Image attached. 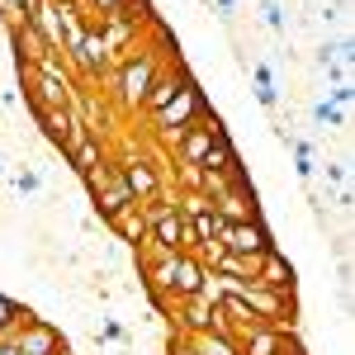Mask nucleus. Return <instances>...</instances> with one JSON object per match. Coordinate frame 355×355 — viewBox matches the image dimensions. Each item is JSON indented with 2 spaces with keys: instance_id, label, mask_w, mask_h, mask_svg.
<instances>
[{
  "instance_id": "f257e3e1",
  "label": "nucleus",
  "mask_w": 355,
  "mask_h": 355,
  "mask_svg": "<svg viewBox=\"0 0 355 355\" xmlns=\"http://www.w3.org/2000/svg\"><path fill=\"white\" fill-rule=\"evenodd\" d=\"M110 76H114L119 105H123V110H137L142 95H147V85L157 81V53H152V48H133L119 67H110Z\"/></svg>"
},
{
  "instance_id": "f03ea898",
  "label": "nucleus",
  "mask_w": 355,
  "mask_h": 355,
  "mask_svg": "<svg viewBox=\"0 0 355 355\" xmlns=\"http://www.w3.org/2000/svg\"><path fill=\"white\" fill-rule=\"evenodd\" d=\"M204 95H199V85H185V90H180V95H175V100H171V105H166L162 114H152V123H157V133H162V142H171V147H175V142H180V137L190 133L194 123H199V119H204Z\"/></svg>"
},
{
  "instance_id": "7ed1b4c3",
  "label": "nucleus",
  "mask_w": 355,
  "mask_h": 355,
  "mask_svg": "<svg viewBox=\"0 0 355 355\" xmlns=\"http://www.w3.org/2000/svg\"><path fill=\"white\" fill-rule=\"evenodd\" d=\"M218 246L232 251V256H246V261H261L275 242H270V227H266L261 218H246V223H223Z\"/></svg>"
},
{
  "instance_id": "20e7f679",
  "label": "nucleus",
  "mask_w": 355,
  "mask_h": 355,
  "mask_svg": "<svg viewBox=\"0 0 355 355\" xmlns=\"http://www.w3.org/2000/svg\"><path fill=\"white\" fill-rule=\"evenodd\" d=\"M209 204H214V214H218L223 223H246V218H261V214H256V190L246 185L242 175H237L232 185H223V190L214 194Z\"/></svg>"
},
{
  "instance_id": "39448f33",
  "label": "nucleus",
  "mask_w": 355,
  "mask_h": 355,
  "mask_svg": "<svg viewBox=\"0 0 355 355\" xmlns=\"http://www.w3.org/2000/svg\"><path fill=\"white\" fill-rule=\"evenodd\" d=\"M15 351H19V355H62V336H57L53 322L28 318L24 327L15 331Z\"/></svg>"
},
{
  "instance_id": "423d86ee",
  "label": "nucleus",
  "mask_w": 355,
  "mask_h": 355,
  "mask_svg": "<svg viewBox=\"0 0 355 355\" xmlns=\"http://www.w3.org/2000/svg\"><path fill=\"white\" fill-rule=\"evenodd\" d=\"M62 157H67V166H76L81 175L105 162V152H100V142H95V133H90V123H76V128L67 133V142H62Z\"/></svg>"
},
{
  "instance_id": "0eeeda50",
  "label": "nucleus",
  "mask_w": 355,
  "mask_h": 355,
  "mask_svg": "<svg viewBox=\"0 0 355 355\" xmlns=\"http://www.w3.org/2000/svg\"><path fill=\"white\" fill-rule=\"evenodd\" d=\"M185 85H190V76H185V67H171V71H162L157 81L147 85V95H142V105H137V110H147V114H162L166 105H171V100H175V95L185 90Z\"/></svg>"
},
{
  "instance_id": "6e6552de",
  "label": "nucleus",
  "mask_w": 355,
  "mask_h": 355,
  "mask_svg": "<svg viewBox=\"0 0 355 355\" xmlns=\"http://www.w3.org/2000/svg\"><path fill=\"white\" fill-rule=\"evenodd\" d=\"M204 175H218V180H237L242 175V162H237V147L227 142V133H218L209 142V152H204V162H199Z\"/></svg>"
},
{
  "instance_id": "1a4fd4ad",
  "label": "nucleus",
  "mask_w": 355,
  "mask_h": 355,
  "mask_svg": "<svg viewBox=\"0 0 355 355\" xmlns=\"http://www.w3.org/2000/svg\"><path fill=\"white\" fill-rule=\"evenodd\" d=\"M256 284H261V289H275V294H294V266L270 246V251L256 261Z\"/></svg>"
},
{
  "instance_id": "9d476101",
  "label": "nucleus",
  "mask_w": 355,
  "mask_h": 355,
  "mask_svg": "<svg viewBox=\"0 0 355 355\" xmlns=\"http://www.w3.org/2000/svg\"><path fill=\"white\" fill-rule=\"evenodd\" d=\"M28 85H33V110H62V105H71V81H53V76H38L33 67H24Z\"/></svg>"
},
{
  "instance_id": "9b49d317",
  "label": "nucleus",
  "mask_w": 355,
  "mask_h": 355,
  "mask_svg": "<svg viewBox=\"0 0 355 355\" xmlns=\"http://www.w3.org/2000/svg\"><path fill=\"white\" fill-rule=\"evenodd\" d=\"M204 279H209V270L194 261V256H175V270H171V299H194L199 289H204Z\"/></svg>"
},
{
  "instance_id": "f8f14e48",
  "label": "nucleus",
  "mask_w": 355,
  "mask_h": 355,
  "mask_svg": "<svg viewBox=\"0 0 355 355\" xmlns=\"http://www.w3.org/2000/svg\"><path fill=\"white\" fill-rule=\"evenodd\" d=\"M232 341H237V351H242V355H279V351H284V327L261 322V327L242 331V336H232Z\"/></svg>"
},
{
  "instance_id": "ddd939ff",
  "label": "nucleus",
  "mask_w": 355,
  "mask_h": 355,
  "mask_svg": "<svg viewBox=\"0 0 355 355\" xmlns=\"http://www.w3.org/2000/svg\"><path fill=\"white\" fill-rule=\"evenodd\" d=\"M119 180L128 185V194H133V199H152V194H162V175H157L152 166L142 162V157H133V162H123V171H119Z\"/></svg>"
},
{
  "instance_id": "4468645a",
  "label": "nucleus",
  "mask_w": 355,
  "mask_h": 355,
  "mask_svg": "<svg viewBox=\"0 0 355 355\" xmlns=\"http://www.w3.org/2000/svg\"><path fill=\"white\" fill-rule=\"evenodd\" d=\"M28 24L38 28V38H43L53 53L62 48V5H57V0H43V5L33 10V19H28Z\"/></svg>"
},
{
  "instance_id": "2eb2a0df",
  "label": "nucleus",
  "mask_w": 355,
  "mask_h": 355,
  "mask_svg": "<svg viewBox=\"0 0 355 355\" xmlns=\"http://www.w3.org/2000/svg\"><path fill=\"white\" fill-rule=\"evenodd\" d=\"M15 48H19V67H38L43 57L53 53V48L38 38V28H33V24H15Z\"/></svg>"
},
{
  "instance_id": "dca6fc26",
  "label": "nucleus",
  "mask_w": 355,
  "mask_h": 355,
  "mask_svg": "<svg viewBox=\"0 0 355 355\" xmlns=\"http://www.w3.org/2000/svg\"><path fill=\"white\" fill-rule=\"evenodd\" d=\"M33 114H38V123H43V133L53 137L57 147H62V142H67V133H71V128L81 123V119L71 114V105H62V110H33Z\"/></svg>"
},
{
  "instance_id": "f3484780",
  "label": "nucleus",
  "mask_w": 355,
  "mask_h": 355,
  "mask_svg": "<svg viewBox=\"0 0 355 355\" xmlns=\"http://www.w3.org/2000/svg\"><path fill=\"white\" fill-rule=\"evenodd\" d=\"M185 341H190L194 355H242V351H237V341L223 336V331H194V336H185Z\"/></svg>"
},
{
  "instance_id": "a211bd4d",
  "label": "nucleus",
  "mask_w": 355,
  "mask_h": 355,
  "mask_svg": "<svg viewBox=\"0 0 355 355\" xmlns=\"http://www.w3.org/2000/svg\"><path fill=\"white\" fill-rule=\"evenodd\" d=\"M209 275H218V279H256V261L232 256V251H218V261L209 266Z\"/></svg>"
},
{
  "instance_id": "6ab92c4d",
  "label": "nucleus",
  "mask_w": 355,
  "mask_h": 355,
  "mask_svg": "<svg viewBox=\"0 0 355 355\" xmlns=\"http://www.w3.org/2000/svg\"><path fill=\"white\" fill-rule=\"evenodd\" d=\"M110 223H114V232H119L123 242H147V223H142V214H137V204L119 209Z\"/></svg>"
},
{
  "instance_id": "aec40b11",
  "label": "nucleus",
  "mask_w": 355,
  "mask_h": 355,
  "mask_svg": "<svg viewBox=\"0 0 355 355\" xmlns=\"http://www.w3.org/2000/svg\"><path fill=\"white\" fill-rule=\"evenodd\" d=\"M95 199H100V218H114L119 209H128V204H133V194H128V185H123L119 175H114V180L95 194Z\"/></svg>"
},
{
  "instance_id": "412c9836",
  "label": "nucleus",
  "mask_w": 355,
  "mask_h": 355,
  "mask_svg": "<svg viewBox=\"0 0 355 355\" xmlns=\"http://www.w3.org/2000/svg\"><path fill=\"white\" fill-rule=\"evenodd\" d=\"M24 322H28V313H24L15 299H10V294H0V336H15Z\"/></svg>"
},
{
  "instance_id": "4be33fe9",
  "label": "nucleus",
  "mask_w": 355,
  "mask_h": 355,
  "mask_svg": "<svg viewBox=\"0 0 355 355\" xmlns=\"http://www.w3.org/2000/svg\"><path fill=\"white\" fill-rule=\"evenodd\" d=\"M114 175H119V171H110V162H100L95 171H85V185H90V190L100 194V190H105V185L114 180Z\"/></svg>"
},
{
  "instance_id": "5701e85b",
  "label": "nucleus",
  "mask_w": 355,
  "mask_h": 355,
  "mask_svg": "<svg viewBox=\"0 0 355 355\" xmlns=\"http://www.w3.org/2000/svg\"><path fill=\"white\" fill-rule=\"evenodd\" d=\"M313 119H318V123H327V128H341V110H336L331 100H322V105H313Z\"/></svg>"
},
{
  "instance_id": "b1692460",
  "label": "nucleus",
  "mask_w": 355,
  "mask_h": 355,
  "mask_svg": "<svg viewBox=\"0 0 355 355\" xmlns=\"http://www.w3.org/2000/svg\"><path fill=\"white\" fill-rule=\"evenodd\" d=\"M199 180H204V171L180 162V185H185V194H199Z\"/></svg>"
},
{
  "instance_id": "393cba45",
  "label": "nucleus",
  "mask_w": 355,
  "mask_h": 355,
  "mask_svg": "<svg viewBox=\"0 0 355 355\" xmlns=\"http://www.w3.org/2000/svg\"><path fill=\"white\" fill-rule=\"evenodd\" d=\"M76 5H90L95 15H114V10H123L128 0H76Z\"/></svg>"
},
{
  "instance_id": "a878e982",
  "label": "nucleus",
  "mask_w": 355,
  "mask_h": 355,
  "mask_svg": "<svg viewBox=\"0 0 355 355\" xmlns=\"http://www.w3.org/2000/svg\"><path fill=\"white\" fill-rule=\"evenodd\" d=\"M15 185H19V194H33V190H38V175H33V171H19Z\"/></svg>"
},
{
  "instance_id": "bb28decb",
  "label": "nucleus",
  "mask_w": 355,
  "mask_h": 355,
  "mask_svg": "<svg viewBox=\"0 0 355 355\" xmlns=\"http://www.w3.org/2000/svg\"><path fill=\"white\" fill-rule=\"evenodd\" d=\"M266 24H270V28H284V10H279V5H266Z\"/></svg>"
},
{
  "instance_id": "cd10ccee",
  "label": "nucleus",
  "mask_w": 355,
  "mask_h": 355,
  "mask_svg": "<svg viewBox=\"0 0 355 355\" xmlns=\"http://www.w3.org/2000/svg\"><path fill=\"white\" fill-rule=\"evenodd\" d=\"M331 105H336V110L351 105V85H336V90H331Z\"/></svg>"
},
{
  "instance_id": "c85d7f7f",
  "label": "nucleus",
  "mask_w": 355,
  "mask_h": 355,
  "mask_svg": "<svg viewBox=\"0 0 355 355\" xmlns=\"http://www.w3.org/2000/svg\"><path fill=\"white\" fill-rule=\"evenodd\" d=\"M0 355H19L15 351V336H0Z\"/></svg>"
},
{
  "instance_id": "c756f323",
  "label": "nucleus",
  "mask_w": 355,
  "mask_h": 355,
  "mask_svg": "<svg viewBox=\"0 0 355 355\" xmlns=\"http://www.w3.org/2000/svg\"><path fill=\"white\" fill-rule=\"evenodd\" d=\"M214 5H218L223 15H227V10H232V5H237V0H214Z\"/></svg>"
},
{
  "instance_id": "7c9ffc66",
  "label": "nucleus",
  "mask_w": 355,
  "mask_h": 355,
  "mask_svg": "<svg viewBox=\"0 0 355 355\" xmlns=\"http://www.w3.org/2000/svg\"><path fill=\"white\" fill-rule=\"evenodd\" d=\"M62 355H67V351H62Z\"/></svg>"
}]
</instances>
